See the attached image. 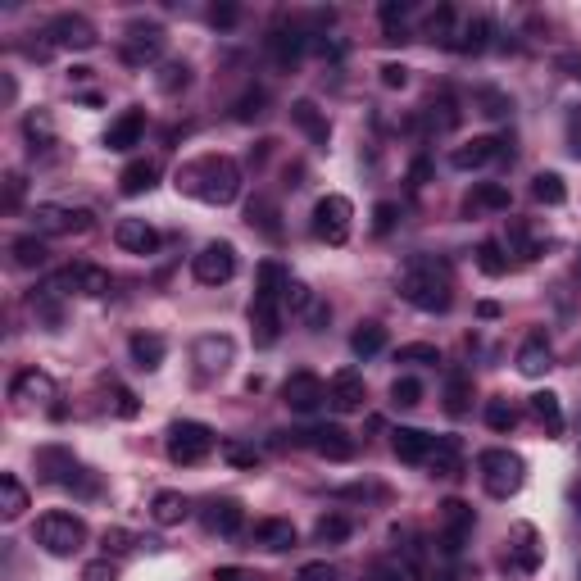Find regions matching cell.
I'll use <instances>...</instances> for the list:
<instances>
[{"label":"cell","mask_w":581,"mask_h":581,"mask_svg":"<svg viewBox=\"0 0 581 581\" xmlns=\"http://www.w3.org/2000/svg\"><path fill=\"white\" fill-rule=\"evenodd\" d=\"M286 305H291V309L314 305V296H309V286H305V282H291V286H286Z\"/></svg>","instance_id":"cell-55"},{"label":"cell","mask_w":581,"mask_h":581,"mask_svg":"<svg viewBox=\"0 0 581 581\" xmlns=\"http://www.w3.org/2000/svg\"><path fill=\"white\" fill-rule=\"evenodd\" d=\"M482 114H486V119H504V114H509V100H504V96H495V91H482Z\"/></svg>","instance_id":"cell-53"},{"label":"cell","mask_w":581,"mask_h":581,"mask_svg":"<svg viewBox=\"0 0 581 581\" xmlns=\"http://www.w3.org/2000/svg\"><path fill=\"white\" fill-rule=\"evenodd\" d=\"M382 82L386 87H404V82H409V69H404V64H382Z\"/></svg>","instance_id":"cell-58"},{"label":"cell","mask_w":581,"mask_h":581,"mask_svg":"<svg viewBox=\"0 0 581 581\" xmlns=\"http://www.w3.org/2000/svg\"><path fill=\"white\" fill-rule=\"evenodd\" d=\"M114 409H119V418H137V414H141L137 395H132L128 386H114Z\"/></svg>","instance_id":"cell-51"},{"label":"cell","mask_w":581,"mask_h":581,"mask_svg":"<svg viewBox=\"0 0 581 581\" xmlns=\"http://www.w3.org/2000/svg\"><path fill=\"white\" fill-rule=\"evenodd\" d=\"M128 350H132V364H137V368H146V373H150V368H159V364H164V355H168L164 336H155V332H137V336H132V345H128Z\"/></svg>","instance_id":"cell-29"},{"label":"cell","mask_w":581,"mask_h":581,"mask_svg":"<svg viewBox=\"0 0 581 581\" xmlns=\"http://www.w3.org/2000/svg\"><path fill=\"white\" fill-rule=\"evenodd\" d=\"M427 468L436 477H459V441L454 436H436V450L427 454Z\"/></svg>","instance_id":"cell-34"},{"label":"cell","mask_w":581,"mask_h":581,"mask_svg":"<svg viewBox=\"0 0 581 581\" xmlns=\"http://www.w3.org/2000/svg\"><path fill=\"white\" fill-rule=\"evenodd\" d=\"M296 581H341V572H336L327 559H318V563H305V568L296 572Z\"/></svg>","instance_id":"cell-48"},{"label":"cell","mask_w":581,"mask_h":581,"mask_svg":"<svg viewBox=\"0 0 581 581\" xmlns=\"http://www.w3.org/2000/svg\"><path fill=\"white\" fill-rule=\"evenodd\" d=\"M273 205H268V200H255V205H250V223H259L268 232V237H277V223H273Z\"/></svg>","instance_id":"cell-50"},{"label":"cell","mask_w":581,"mask_h":581,"mask_svg":"<svg viewBox=\"0 0 581 581\" xmlns=\"http://www.w3.org/2000/svg\"><path fill=\"white\" fill-rule=\"evenodd\" d=\"M477 268H482L486 277H504L509 273V255H504L495 241H482V246H477Z\"/></svg>","instance_id":"cell-42"},{"label":"cell","mask_w":581,"mask_h":581,"mask_svg":"<svg viewBox=\"0 0 581 581\" xmlns=\"http://www.w3.org/2000/svg\"><path fill=\"white\" fill-rule=\"evenodd\" d=\"M119 55H123V64H132V69H146V64H155L159 55H164V32L150 23V28H128V37H123V46H119Z\"/></svg>","instance_id":"cell-11"},{"label":"cell","mask_w":581,"mask_h":581,"mask_svg":"<svg viewBox=\"0 0 581 581\" xmlns=\"http://www.w3.org/2000/svg\"><path fill=\"white\" fill-rule=\"evenodd\" d=\"M23 509H28V486L14 473H5L0 477V518L14 522V518H23Z\"/></svg>","instance_id":"cell-32"},{"label":"cell","mask_w":581,"mask_h":581,"mask_svg":"<svg viewBox=\"0 0 581 581\" xmlns=\"http://www.w3.org/2000/svg\"><path fill=\"white\" fill-rule=\"evenodd\" d=\"M268 50H273L277 64H291L300 50H305V37H296V32H273V37H268Z\"/></svg>","instance_id":"cell-44"},{"label":"cell","mask_w":581,"mask_h":581,"mask_svg":"<svg viewBox=\"0 0 581 581\" xmlns=\"http://www.w3.org/2000/svg\"><path fill=\"white\" fill-rule=\"evenodd\" d=\"M532 414L550 427V436L563 432V404H559V395H554V391H536L532 395Z\"/></svg>","instance_id":"cell-37"},{"label":"cell","mask_w":581,"mask_h":581,"mask_svg":"<svg viewBox=\"0 0 581 581\" xmlns=\"http://www.w3.org/2000/svg\"><path fill=\"white\" fill-rule=\"evenodd\" d=\"M400 296L409 300L414 309H423V314H445V309H450V300H454L445 264H436V259L418 255L414 264L400 273Z\"/></svg>","instance_id":"cell-2"},{"label":"cell","mask_w":581,"mask_h":581,"mask_svg":"<svg viewBox=\"0 0 581 581\" xmlns=\"http://www.w3.org/2000/svg\"><path fill=\"white\" fill-rule=\"evenodd\" d=\"M191 82V69L187 64H164V78H159V91H168V96H173V91H182Z\"/></svg>","instance_id":"cell-47"},{"label":"cell","mask_w":581,"mask_h":581,"mask_svg":"<svg viewBox=\"0 0 581 581\" xmlns=\"http://www.w3.org/2000/svg\"><path fill=\"white\" fill-rule=\"evenodd\" d=\"M141 137H146V114H141V109H123L119 119L109 123L105 146L109 150H132V146H141Z\"/></svg>","instance_id":"cell-21"},{"label":"cell","mask_w":581,"mask_h":581,"mask_svg":"<svg viewBox=\"0 0 581 581\" xmlns=\"http://www.w3.org/2000/svg\"><path fill=\"white\" fill-rule=\"evenodd\" d=\"M209 23H214V28H232V23H237V5H214V10H209Z\"/></svg>","instance_id":"cell-56"},{"label":"cell","mask_w":581,"mask_h":581,"mask_svg":"<svg viewBox=\"0 0 581 581\" xmlns=\"http://www.w3.org/2000/svg\"><path fill=\"white\" fill-rule=\"evenodd\" d=\"M373 581H404V568H395V563H377Z\"/></svg>","instance_id":"cell-59"},{"label":"cell","mask_w":581,"mask_h":581,"mask_svg":"<svg viewBox=\"0 0 581 581\" xmlns=\"http://www.w3.org/2000/svg\"><path fill=\"white\" fill-rule=\"evenodd\" d=\"M395 218H400V209H395L391 200H382V205L373 209V227H377V232H391V227H395Z\"/></svg>","instance_id":"cell-52"},{"label":"cell","mask_w":581,"mask_h":581,"mask_svg":"<svg viewBox=\"0 0 581 581\" xmlns=\"http://www.w3.org/2000/svg\"><path fill=\"white\" fill-rule=\"evenodd\" d=\"M150 518H155L159 527H178V522L187 518V495H182V491H159L155 500H150Z\"/></svg>","instance_id":"cell-31"},{"label":"cell","mask_w":581,"mask_h":581,"mask_svg":"<svg viewBox=\"0 0 581 581\" xmlns=\"http://www.w3.org/2000/svg\"><path fill=\"white\" fill-rule=\"evenodd\" d=\"M391 450H395V459H404V463H427V454L436 450V436L423 432V427H395Z\"/></svg>","instance_id":"cell-19"},{"label":"cell","mask_w":581,"mask_h":581,"mask_svg":"<svg viewBox=\"0 0 581 581\" xmlns=\"http://www.w3.org/2000/svg\"><path fill=\"white\" fill-rule=\"evenodd\" d=\"M486 427H491V432H513V427H518V409H513L504 395H495V400L486 404Z\"/></svg>","instance_id":"cell-41"},{"label":"cell","mask_w":581,"mask_h":581,"mask_svg":"<svg viewBox=\"0 0 581 581\" xmlns=\"http://www.w3.org/2000/svg\"><path fill=\"white\" fill-rule=\"evenodd\" d=\"M468 209H491V214H500V209H509V187L504 182H477L473 196H468Z\"/></svg>","instance_id":"cell-36"},{"label":"cell","mask_w":581,"mask_h":581,"mask_svg":"<svg viewBox=\"0 0 581 581\" xmlns=\"http://www.w3.org/2000/svg\"><path fill=\"white\" fill-rule=\"evenodd\" d=\"M82 581H119V563H109V559H96L82 568Z\"/></svg>","instance_id":"cell-49"},{"label":"cell","mask_w":581,"mask_h":581,"mask_svg":"<svg viewBox=\"0 0 581 581\" xmlns=\"http://www.w3.org/2000/svg\"><path fill=\"white\" fill-rule=\"evenodd\" d=\"M395 364H441V350L436 345H400Z\"/></svg>","instance_id":"cell-46"},{"label":"cell","mask_w":581,"mask_h":581,"mask_svg":"<svg viewBox=\"0 0 581 581\" xmlns=\"http://www.w3.org/2000/svg\"><path fill=\"white\" fill-rule=\"evenodd\" d=\"M46 37L55 41V46H64V50H96V28H91L82 14H60V19H50V28H46Z\"/></svg>","instance_id":"cell-14"},{"label":"cell","mask_w":581,"mask_h":581,"mask_svg":"<svg viewBox=\"0 0 581 581\" xmlns=\"http://www.w3.org/2000/svg\"><path fill=\"white\" fill-rule=\"evenodd\" d=\"M178 187L205 205H232L241 196V168L227 155H205L178 173Z\"/></svg>","instance_id":"cell-1"},{"label":"cell","mask_w":581,"mask_h":581,"mask_svg":"<svg viewBox=\"0 0 581 581\" xmlns=\"http://www.w3.org/2000/svg\"><path fill=\"white\" fill-rule=\"evenodd\" d=\"M250 327H255V345H273L282 332V305H250Z\"/></svg>","instance_id":"cell-30"},{"label":"cell","mask_w":581,"mask_h":581,"mask_svg":"<svg viewBox=\"0 0 581 581\" xmlns=\"http://www.w3.org/2000/svg\"><path fill=\"white\" fill-rule=\"evenodd\" d=\"M114 241H119L128 255H155L159 250V232L146 218H123V223L114 227Z\"/></svg>","instance_id":"cell-20"},{"label":"cell","mask_w":581,"mask_h":581,"mask_svg":"<svg viewBox=\"0 0 581 581\" xmlns=\"http://www.w3.org/2000/svg\"><path fill=\"white\" fill-rule=\"evenodd\" d=\"M155 182H159V164H155V159H132V164L119 173L123 196H141V191H150Z\"/></svg>","instance_id":"cell-28"},{"label":"cell","mask_w":581,"mask_h":581,"mask_svg":"<svg viewBox=\"0 0 581 581\" xmlns=\"http://www.w3.org/2000/svg\"><path fill=\"white\" fill-rule=\"evenodd\" d=\"M37 463L46 468L50 482H60V486H73V482H78V473H82L78 459H73L69 450H50V445H46V450H37Z\"/></svg>","instance_id":"cell-27"},{"label":"cell","mask_w":581,"mask_h":581,"mask_svg":"<svg viewBox=\"0 0 581 581\" xmlns=\"http://www.w3.org/2000/svg\"><path fill=\"white\" fill-rule=\"evenodd\" d=\"M223 454H227L232 463H237V468H255V463H259V454L246 450V445H223Z\"/></svg>","instance_id":"cell-54"},{"label":"cell","mask_w":581,"mask_h":581,"mask_svg":"<svg viewBox=\"0 0 581 581\" xmlns=\"http://www.w3.org/2000/svg\"><path fill=\"white\" fill-rule=\"evenodd\" d=\"M255 545L268 554H286V550H296V527L286 518H264L255 522Z\"/></svg>","instance_id":"cell-22"},{"label":"cell","mask_w":581,"mask_h":581,"mask_svg":"<svg viewBox=\"0 0 581 581\" xmlns=\"http://www.w3.org/2000/svg\"><path fill=\"white\" fill-rule=\"evenodd\" d=\"M382 345H386V327L382 323H359L355 336H350V350H355L359 359L382 355Z\"/></svg>","instance_id":"cell-35"},{"label":"cell","mask_w":581,"mask_h":581,"mask_svg":"<svg viewBox=\"0 0 581 581\" xmlns=\"http://www.w3.org/2000/svg\"><path fill=\"white\" fill-rule=\"evenodd\" d=\"M309 450L332 459V463H345V459H355V436L345 432V427L327 423V427H314V432H309Z\"/></svg>","instance_id":"cell-17"},{"label":"cell","mask_w":581,"mask_h":581,"mask_svg":"<svg viewBox=\"0 0 581 581\" xmlns=\"http://www.w3.org/2000/svg\"><path fill=\"white\" fill-rule=\"evenodd\" d=\"M391 404H395V409H414V404H423V382H418V377H395V382H391Z\"/></svg>","instance_id":"cell-43"},{"label":"cell","mask_w":581,"mask_h":581,"mask_svg":"<svg viewBox=\"0 0 581 581\" xmlns=\"http://www.w3.org/2000/svg\"><path fill=\"white\" fill-rule=\"evenodd\" d=\"M486 32H491V23L473 19V23H463L459 32H450V37H445V46L459 50V55H477V50H486Z\"/></svg>","instance_id":"cell-33"},{"label":"cell","mask_w":581,"mask_h":581,"mask_svg":"<svg viewBox=\"0 0 581 581\" xmlns=\"http://www.w3.org/2000/svg\"><path fill=\"white\" fill-rule=\"evenodd\" d=\"M364 400H368V386L355 368H345V373H336L332 382H327V404H332L336 414H359Z\"/></svg>","instance_id":"cell-13"},{"label":"cell","mask_w":581,"mask_h":581,"mask_svg":"<svg viewBox=\"0 0 581 581\" xmlns=\"http://www.w3.org/2000/svg\"><path fill=\"white\" fill-rule=\"evenodd\" d=\"M291 119H296V128L305 132L314 146H327V141H332V123L323 119V109H318L314 100H296V105H291Z\"/></svg>","instance_id":"cell-23"},{"label":"cell","mask_w":581,"mask_h":581,"mask_svg":"<svg viewBox=\"0 0 581 581\" xmlns=\"http://www.w3.org/2000/svg\"><path fill=\"white\" fill-rule=\"evenodd\" d=\"M32 227H37V237H82V232H91V209L37 205L32 209Z\"/></svg>","instance_id":"cell-7"},{"label":"cell","mask_w":581,"mask_h":581,"mask_svg":"<svg viewBox=\"0 0 581 581\" xmlns=\"http://www.w3.org/2000/svg\"><path fill=\"white\" fill-rule=\"evenodd\" d=\"M14 264H19V268L46 264V241H41V237H19V241H14Z\"/></svg>","instance_id":"cell-45"},{"label":"cell","mask_w":581,"mask_h":581,"mask_svg":"<svg viewBox=\"0 0 581 581\" xmlns=\"http://www.w3.org/2000/svg\"><path fill=\"white\" fill-rule=\"evenodd\" d=\"M191 273H196L200 286H223L237 277V250L227 246V241H209L196 259H191Z\"/></svg>","instance_id":"cell-9"},{"label":"cell","mask_w":581,"mask_h":581,"mask_svg":"<svg viewBox=\"0 0 581 581\" xmlns=\"http://www.w3.org/2000/svg\"><path fill=\"white\" fill-rule=\"evenodd\" d=\"M468 400H473V382H468V373H450V382H445V414H468Z\"/></svg>","instance_id":"cell-38"},{"label":"cell","mask_w":581,"mask_h":581,"mask_svg":"<svg viewBox=\"0 0 581 581\" xmlns=\"http://www.w3.org/2000/svg\"><path fill=\"white\" fill-rule=\"evenodd\" d=\"M504 155V141L500 137H473L468 146H454L450 150V168H459V173H473V168H486L491 159Z\"/></svg>","instance_id":"cell-16"},{"label":"cell","mask_w":581,"mask_h":581,"mask_svg":"<svg viewBox=\"0 0 581 581\" xmlns=\"http://www.w3.org/2000/svg\"><path fill=\"white\" fill-rule=\"evenodd\" d=\"M350 223H355V205L345 196H323L314 205V237L327 246H345L350 241Z\"/></svg>","instance_id":"cell-6"},{"label":"cell","mask_w":581,"mask_h":581,"mask_svg":"<svg viewBox=\"0 0 581 581\" xmlns=\"http://www.w3.org/2000/svg\"><path fill=\"white\" fill-rule=\"evenodd\" d=\"M282 400L291 414H314V409H323L327 404V382L314 373H291L282 386Z\"/></svg>","instance_id":"cell-10"},{"label":"cell","mask_w":581,"mask_h":581,"mask_svg":"<svg viewBox=\"0 0 581 581\" xmlns=\"http://www.w3.org/2000/svg\"><path fill=\"white\" fill-rule=\"evenodd\" d=\"M577 268H581V255H577Z\"/></svg>","instance_id":"cell-64"},{"label":"cell","mask_w":581,"mask_h":581,"mask_svg":"<svg viewBox=\"0 0 581 581\" xmlns=\"http://www.w3.org/2000/svg\"><path fill=\"white\" fill-rule=\"evenodd\" d=\"M550 368H554V355H550V345H545V336L522 341V350H518V373L522 377H545Z\"/></svg>","instance_id":"cell-26"},{"label":"cell","mask_w":581,"mask_h":581,"mask_svg":"<svg viewBox=\"0 0 581 581\" xmlns=\"http://www.w3.org/2000/svg\"><path fill=\"white\" fill-rule=\"evenodd\" d=\"M164 445H168V459H173V463H182V468H196V463H205L209 454H214L218 436L209 432L205 423H191V418H182V423L168 427Z\"/></svg>","instance_id":"cell-4"},{"label":"cell","mask_w":581,"mask_h":581,"mask_svg":"<svg viewBox=\"0 0 581 581\" xmlns=\"http://www.w3.org/2000/svg\"><path fill=\"white\" fill-rule=\"evenodd\" d=\"M37 545L46 554H55V559H69V554H78L87 545V522L78 513H60V509L46 513L37 522Z\"/></svg>","instance_id":"cell-3"},{"label":"cell","mask_w":581,"mask_h":581,"mask_svg":"<svg viewBox=\"0 0 581 581\" xmlns=\"http://www.w3.org/2000/svg\"><path fill=\"white\" fill-rule=\"evenodd\" d=\"M10 395H14V400H23V404H46V400H55V382H50V373L23 368V373L14 377Z\"/></svg>","instance_id":"cell-24"},{"label":"cell","mask_w":581,"mask_h":581,"mask_svg":"<svg viewBox=\"0 0 581 581\" xmlns=\"http://www.w3.org/2000/svg\"><path fill=\"white\" fill-rule=\"evenodd\" d=\"M214 581H250V577H246L241 568H218V572H214Z\"/></svg>","instance_id":"cell-62"},{"label":"cell","mask_w":581,"mask_h":581,"mask_svg":"<svg viewBox=\"0 0 581 581\" xmlns=\"http://www.w3.org/2000/svg\"><path fill=\"white\" fill-rule=\"evenodd\" d=\"M286 286H291V273H286L277 259H264L255 268V300L259 305H286Z\"/></svg>","instance_id":"cell-18"},{"label":"cell","mask_w":581,"mask_h":581,"mask_svg":"<svg viewBox=\"0 0 581 581\" xmlns=\"http://www.w3.org/2000/svg\"><path fill=\"white\" fill-rule=\"evenodd\" d=\"M350 532H355V527H350V518H345V513H323V518H318V527H314V536L323 545L350 541Z\"/></svg>","instance_id":"cell-39"},{"label":"cell","mask_w":581,"mask_h":581,"mask_svg":"<svg viewBox=\"0 0 581 581\" xmlns=\"http://www.w3.org/2000/svg\"><path fill=\"white\" fill-rule=\"evenodd\" d=\"M568 146H572V155L581 159V114L572 119V128H568Z\"/></svg>","instance_id":"cell-61"},{"label":"cell","mask_w":581,"mask_h":581,"mask_svg":"<svg viewBox=\"0 0 581 581\" xmlns=\"http://www.w3.org/2000/svg\"><path fill=\"white\" fill-rule=\"evenodd\" d=\"M473 509L463 500H445L441 504V550L445 554H459L463 550V541L473 536Z\"/></svg>","instance_id":"cell-12"},{"label":"cell","mask_w":581,"mask_h":581,"mask_svg":"<svg viewBox=\"0 0 581 581\" xmlns=\"http://www.w3.org/2000/svg\"><path fill=\"white\" fill-rule=\"evenodd\" d=\"M577 513H581V491H577Z\"/></svg>","instance_id":"cell-63"},{"label":"cell","mask_w":581,"mask_h":581,"mask_svg":"<svg viewBox=\"0 0 581 581\" xmlns=\"http://www.w3.org/2000/svg\"><path fill=\"white\" fill-rule=\"evenodd\" d=\"M477 473H482L486 495H495V500H509V495L522 491V477H527V468H522V459L513 450H486L482 459H477Z\"/></svg>","instance_id":"cell-5"},{"label":"cell","mask_w":581,"mask_h":581,"mask_svg":"<svg viewBox=\"0 0 581 581\" xmlns=\"http://www.w3.org/2000/svg\"><path fill=\"white\" fill-rule=\"evenodd\" d=\"M259 105H264V91H255V96L241 100V105H237V119H241V123H250V119L259 114Z\"/></svg>","instance_id":"cell-57"},{"label":"cell","mask_w":581,"mask_h":581,"mask_svg":"<svg viewBox=\"0 0 581 581\" xmlns=\"http://www.w3.org/2000/svg\"><path fill=\"white\" fill-rule=\"evenodd\" d=\"M205 527L218 536H237L241 527H246V509H241L237 500H214L205 513Z\"/></svg>","instance_id":"cell-25"},{"label":"cell","mask_w":581,"mask_h":581,"mask_svg":"<svg viewBox=\"0 0 581 581\" xmlns=\"http://www.w3.org/2000/svg\"><path fill=\"white\" fill-rule=\"evenodd\" d=\"M532 196L541 200V205H563V200H568V187H563L559 173H536Z\"/></svg>","instance_id":"cell-40"},{"label":"cell","mask_w":581,"mask_h":581,"mask_svg":"<svg viewBox=\"0 0 581 581\" xmlns=\"http://www.w3.org/2000/svg\"><path fill=\"white\" fill-rule=\"evenodd\" d=\"M105 545H109L114 554H123V550H132V536H128V532H105Z\"/></svg>","instance_id":"cell-60"},{"label":"cell","mask_w":581,"mask_h":581,"mask_svg":"<svg viewBox=\"0 0 581 581\" xmlns=\"http://www.w3.org/2000/svg\"><path fill=\"white\" fill-rule=\"evenodd\" d=\"M232 355H237L232 336H200L196 350H191V359L200 364V377H218V373H227Z\"/></svg>","instance_id":"cell-15"},{"label":"cell","mask_w":581,"mask_h":581,"mask_svg":"<svg viewBox=\"0 0 581 581\" xmlns=\"http://www.w3.org/2000/svg\"><path fill=\"white\" fill-rule=\"evenodd\" d=\"M46 286H50V291H60V296L78 291V296L100 300V296H109V291H114V277H109L100 264H73V268H64V273L50 277Z\"/></svg>","instance_id":"cell-8"}]
</instances>
